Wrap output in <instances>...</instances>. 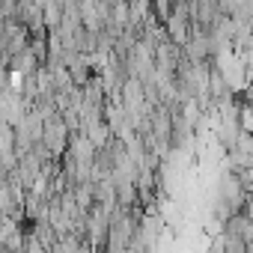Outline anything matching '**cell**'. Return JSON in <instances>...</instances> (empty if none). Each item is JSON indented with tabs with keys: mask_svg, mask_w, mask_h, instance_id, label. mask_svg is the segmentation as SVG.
Listing matches in <instances>:
<instances>
[{
	"mask_svg": "<svg viewBox=\"0 0 253 253\" xmlns=\"http://www.w3.org/2000/svg\"><path fill=\"white\" fill-rule=\"evenodd\" d=\"M69 137H72V131L63 125V119H60V113L57 116H51V119H45L42 122V149L54 158V161H60L63 155H66V146H69Z\"/></svg>",
	"mask_w": 253,
	"mask_h": 253,
	"instance_id": "obj_1",
	"label": "cell"
},
{
	"mask_svg": "<svg viewBox=\"0 0 253 253\" xmlns=\"http://www.w3.org/2000/svg\"><path fill=\"white\" fill-rule=\"evenodd\" d=\"M0 18H3V9H0Z\"/></svg>",
	"mask_w": 253,
	"mask_h": 253,
	"instance_id": "obj_3",
	"label": "cell"
},
{
	"mask_svg": "<svg viewBox=\"0 0 253 253\" xmlns=\"http://www.w3.org/2000/svg\"><path fill=\"white\" fill-rule=\"evenodd\" d=\"M24 235H27V229L21 226V220L0 214V253H21Z\"/></svg>",
	"mask_w": 253,
	"mask_h": 253,
	"instance_id": "obj_2",
	"label": "cell"
}]
</instances>
